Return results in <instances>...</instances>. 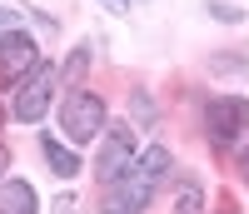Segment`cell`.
<instances>
[{"mask_svg":"<svg viewBox=\"0 0 249 214\" xmlns=\"http://www.w3.org/2000/svg\"><path fill=\"white\" fill-rule=\"evenodd\" d=\"M90 55H95L90 45H75V55L65 60V70H60V85H70V90H75V85H80V75L90 70Z\"/></svg>","mask_w":249,"mask_h":214,"instance_id":"cell-11","label":"cell"},{"mask_svg":"<svg viewBox=\"0 0 249 214\" xmlns=\"http://www.w3.org/2000/svg\"><path fill=\"white\" fill-rule=\"evenodd\" d=\"M35 189L25 179H0V214H35Z\"/></svg>","mask_w":249,"mask_h":214,"instance_id":"cell-8","label":"cell"},{"mask_svg":"<svg viewBox=\"0 0 249 214\" xmlns=\"http://www.w3.org/2000/svg\"><path fill=\"white\" fill-rule=\"evenodd\" d=\"M210 15H214V20H224V25H239V20H244V10H239V5H219V0H210Z\"/></svg>","mask_w":249,"mask_h":214,"instance_id":"cell-12","label":"cell"},{"mask_svg":"<svg viewBox=\"0 0 249 214\" xmlns=\"http://www.w3.org/2000/svg\"><path fill=\"white\" fill-rule=\"evenodd\" d=\"M204 135L219 155H230V149L249 135V100L244 95H214L204 105Z\"/></svg>","mask_w":249,"mask_h":214,"instance_id":"cell-2","label":"cell"},{"mask_svg":"<svg viewBox=\"0 0 249 214\" xmlns=\"http://www.w3.org/2000/svg\"><path fill=\"white\" fill-rule=\"evenodd\" d=\"M214 214H239V199L230 195V189H219V199H214Z\"/></svg>","mask_w":249,"mask_h":214,"instance_id":"cell-14","label":"cell"},{"mask_svg":"<svg viewBox=\"0 0 249 214\" xmlns=\"http://www.w3.org/2000/svg\"><path fill=\"white\" fill-rule=\"evenodd\" d=\"M175 214H204V189H199V179L184 175V179L175 184Z\"/></svg>","mask_w":249,"mask_h":214,"instance_id":"cell-10","label":"cell"},{"mask_svg":"<svg viewBox=\"0 0 249 214\" xmlns=\"http://www.w3.org/2000/svg\"><path fill=\"white\" fill-rule=\"evenodd\" d=\"M105 5H110V10H130V0H105Z\"/></svg>","mask_w":249,"mask_h":214,"instance_id":"cell-17","label":"cell"},{"mask_svg":"<svg viewBox=\"0 0 249 214\" xmlns=\"http://www.w3.org/2000/svg\"><path fill=\"white\" fill-rule=\"evenodd\" d=\"M5 169H10V149L0 144V175H5Z\"/></svg>","mask_w":249,"mask_h":214,"instance_id":"cell-16","label":"cell"},{"mask_svg":"<svg viewBox=\"0 0 249 214\" xmlns=\"http://www.w3.org/2000/svg\"><path fill=\"white\" fill-rule=\"evenodd\" d=\"M155 189L160 184H150L144 175H135V164H130L115 184H100V209H105V214H144L150 199H155Z\"/></svg>","mask_w":249,"mask_h":214,"instance_id":"cell-5","label":"cell"},{"mask_svg":"<svg viewBox=\"0 0 249 214\" xmlns=\"http://www.w3.org/2000/svg\"><path fill=\"white\" fill-rule=\"evenodd\" d=\"M35 65H40V45H35V35L15 30V35L0 40V90H15V85L25 80Z\"/></svg>","mask_w":249,"mask_h":214,"instance_id":"cell-6","label":"cell"},{"mask_svg":"<svg viewBox=\"0 0 249 214\" xmlns=\"http://www.w3.org/2000/svg\"><path fill=\"white\" fill-rule=\"evenodd\" d=\"M234 164H239V175H244V184H249V144L239 149V160H234Z\"/></svg>","mask_w":249,"mask_h":214,"instance_id":"cell-15","label":"cell"},{"mask_svg":"<svg viewBox=\"0 0 249 214\" xmlns=\"http://www.w3.org/2000/svg\"><path fill=\"white\" fill-rule=\"evenodd\" d=\"M170 169H175V155H170L164 144H150L144 155H135V175H144L150 184H160L164 175H170Z\"/></svg>","mask_w":249,"mask_h":214,"instance_id":"cell-9","label":"cell"},{"mask_svg":"<svg viewBox=\"0 0 249 214\" xmlns=\"http://www.w3.org/2000/svg\"><path fill=\"white\" fill-rule=\"evenodd\" d=\"M0 130H5V110H0Z\"/></svg>","mask_w":249,"mask_h":214,"instance_id":"cell-18","label":"cell"},{"mask_svg":"<svg viewBox=\"0 0 249 214\" xmlns=\"http://www.w3.org/2000/svg\"><path fill=\"white\" fill-rule=\"evenodd\" d=\"M105 95L90 90V85H75V90H65V100H60V130H65L70 144H90L105 135Z\"/></svg>","mask_w":249,"mask_h":214,"instance_id":"cell-1","label":"cell"},{"mask_svg":"<svg viewBox=\"0 0 249 214\" xmlns=\"http://www.w3.org/2000/svg\"><path fill=\"white\" fill-rule=\"evenodd\" d=\"M20 30V15L10 10V5H0V40H5V35H15Z\"/></svg>","mask_w":249,"mask_h":214,"instance_id":"cell-13","label":"cell"},{"mask_svg":"<svg viewBox=\"0 0 249 214\" xmlns=\"http://www.w3.org/2000/svg\"><path fill=\"white\" fill-rule=\"evenodd\" d=\"M135 155H140L135 125H105V135H100V155H95V179L100 184H115L124 169L135 164Z\"/></svg>","mask_w":249,"mask_h":214,"instance_id":"cell-4","label":"cell"},{"mask_svg":"<svg viewBox=\"0 0 249 214\" xmlns=\"http://www.w3.org/2000/svg\"><path fill=\"white\" fill-rule=\"evenodd\" d=\"M60 90V70L50 65V60H40V65L15 85V100H10V115L20 120V125H35L40 115L50 110V95Z\"/></svg>","mask_w":249,"mask_h":214,"instance_id":"cell-3","label":"cell"},{"mask_svg":"<svg viewBox=\"0 0 249 214\" xmlns=\"http://www.w3.org/2000/svg\"><path fill=\"white\" fill-rule=\"evenodd\" d=\"M40 155H45V164L55 169L60 179H75V175H80V155H75V149H65L55 135H40Z\"/></svg>","mask_w":249,"mask_h":214,"instance_id":"cell-7","label":"cell"}]
</instances>
